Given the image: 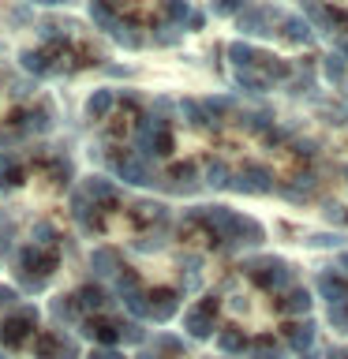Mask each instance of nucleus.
Wrapping results in <instances>:
<instances>
[{"label":"nucleus","instance_id":"nucleus-1","mask_svg":"<svg viewBox=\"0 0 348 359\" xmlns=\"http://www.w3.org/2000/svg\"><path fill=\"white\" fill-rule=\"evenodd\" d=\"M27 318H30V311H22V314H15V318L4 322V330H0V333H4L8 344H19L22 337H27V330H22V325H27Z\"/></svg>","mask_w":348,"mask_h":359},{"label":"nucleus","instance_id":"nucleus-2","mask_svg":"<svg viewBox=\"0 0 348 359\" xmlns=\"http://www.w3.org/2000/svg\"><path fill=\"white\" fill-rule=\"evenodd\" d=\"M94 359H116V355H109V352H101V355H94Z\"/></svg>","mask_w":348,"mask_h":359}]
</instances>
